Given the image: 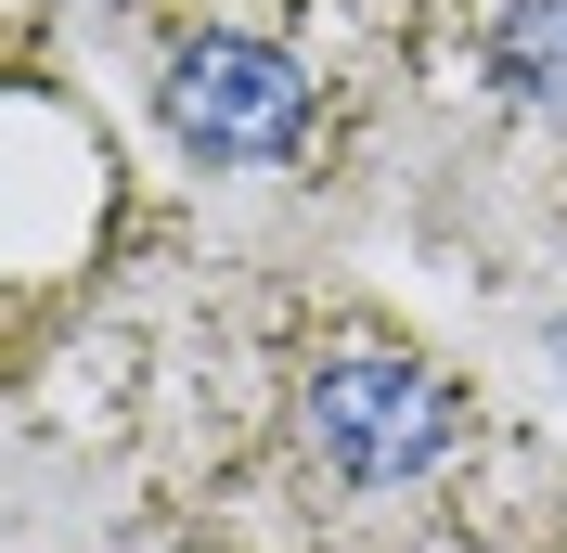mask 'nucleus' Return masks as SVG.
Here are the masks:
<instances>
[{"instance_id": "f257e3e1", "label": "nucleus", "mask_w": 567, "mask_h": 553, "mask_svg": "<svg viewBox=\"0 0 567 553\" xmlns=\"http://www.w3.org/2000/svg\"><path fill=\"white\" fill-rule=\"evenodd\" d=\"M168 129H181V155H207V168H284V155L310 142V77H297V52H271V39H194L168 65Z\"/></svg>"}]
</instances>
